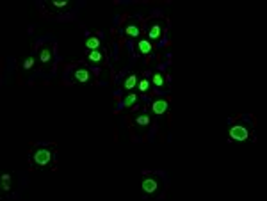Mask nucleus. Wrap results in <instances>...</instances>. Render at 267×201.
I'll list each match as a JSON object with an SVG mask.
<instances>
[{
  "label": "nucleus",
  "mask_w": 267,
  "mask_h": 201,
  "mask_svg": "<svg viewBox=\"0 0 267 201\" xmlns=\"http://www.w3.org/2000/svg\"><path fill=\"white\" fill-rule=\"evenodd\" d=\"M57 148L54 144H36L29 150V167L31 169H54Z\"/></svg>",
  "instance_id": "obj_1"
},
{
  "label": "nucleus",
  "mask_w": 267,
  "mask_h": 201,
  "mask_svg": "<svg viewBox=\"0 0 267 201\" xmlns=\"http://www.w3.org/2000/svg\"><path fill=\"white\" fill-rule=\"evenodd\" d=\"M228 141L230 142H247L255 141V121L249 116L237 119L232 123L228 130Z\"/></svg>",
  "instance_id": "obj_2"
},
{
  "label": "nucleus",
  "mask_w": 267,
  "mask_h": 201,
  "mask_svg": "<svg viewBox=\"0 0 267 201\" xmlns=\"http://www.w3.org/2000/svg\"><path fill=\"white\" fill-rule=\"evenodd\" d=\"M168 27H169V24L166 18H152V20H148L145 25L146 40H150L154 45L164 43L166 34H168Z\"/></svg>",
  "instance_id": "obj_3"
},
{
  "label": "nucleus",
  "mask_w": 267,
  "mask_h": 201,
  "mask_svg": "<svg viewBox=\"0 0 267 201\" xmlns=\"http://www.w3.org/2000/svg\"><path fill=\"white\" fill-rule=\"evenodd\" d=\"M141 190L145 196H161L164 190V178L155 173H145L141 176Z\"/></svg>",
  "instance_id": "obj_4"
},
{
  "label": "nucleus",
  "mask_w": 267,
  "mask_h": 201,
  "mask_svg": "<svg viewBox=\"0 0 267 201\" xmlns=\"http://www.w3.org/2000/svg\"><path fill=\"white\" fill-rule=\"evenodd\" d=\"M70 84H96V75L87 64H75L70 70Z\"/></svg>",
  "instance_id": "obj_5"
},
{
  "label": "nucleus",
  "mask_w": 267,
  "mask_h": 201,
  "mask_svg": "<svg viewBox=\"0 0 267 201\" xmlns=\"http://www.w3.org/2000/svg\"><path fill=\"white\" fill-rule=\"evenodd\" d=\"M123 38L128 40H141L143 32H145V22L141 18H125L119 25Z\"/></svg>",
  "instance_id": "obj_6"
},
{
  "label": "nucleus",
  "mask_w": 267,
  "mask_h": 201,
  "mask_svg": "<svg viewBox=\"0 0 267 201\" xmlns=\"http://www.w3.org/2000/svg\"><path fill=\"white\" fill-rule=\"evenodd\" d=\"M38 61H40L41 68H52V64L55 63V45L45 43L38 50Z\"/></svg>",
  "instance_id": "obj_7"
},
{
  "label": "nucleus",
  "mask_w": 267,
  "mask_h": 201,
  "mask_svg": "<svg viewBox=\"0 0 267 201\" xmlns=\"http://www.w3.org/2000/svg\"><path fill=\"white\" fill-rule=\"evenodd\" d=\"M86 61L93 66H103L109 63V52L107 48H98V50H86L84 52Z\"/></svg>",
  "instance_id": "obj_8"
},
{
  "label": "nucleus",
  "mask_w": 267,
  "mask_h": 201,
  "mask_svg": "<svg viewBox=\"0 0 267 201\" xmlns=\"http://www.w3.org/2000/svg\"><path fill=\"white\" fill-rule=\"evenodd\" d=\"M71 2L70 0H50V2H45V9L52 15H64V13L71 11Z\"/></svg>",
  "instance_id": "obj_9"
},
{
  "label": "nucleus",
  "mask_w": 267,
  "mask_h": 201,
  "mask_svg": "<svg viewBox=\"0 0 267 201\" xmlns=\"http://www.w3.org/2000/svg\"><path fill=\"white\" fill-rule=\"evenodd\" d=\"M136 56H143V57H154L155 56V45L152 43L146 38H141L136 43Z\"/></svg>",
  "instance_id": "obj_10"
},
{
  "label": "nucleus",
  "mask_w": 267,
  "mask_h": 201,
  "mask_svg": "<svg viewBox=\"0 0 267 201\" xmlns=\"http://www.w3.org/2000/svg\"><path fill=\"white\" fill-rule=\"evenodd\" d=\"M150 80H152V86L155 87V89H168L169 84H171V79H169L168 73H164L162 70H157L152 73V77H150Z\"/></svg>",
  "instance_id": "obj_11"
},
{
  "label": "nucleus",
  "mask_w": 267,
  "mask_h": 201,
  "mask_svg": "<svg viewBox=\"0 0 267 201\" xmlns=\"http://www.w3.org/2000/svg\"><path fill=\"white\" fill-rule=\"evenodd\" d=\"M169 111V100L168 98H155L150 103V112L154 116H164Z\"/></svg>",
  "instance_id": "obj_12"
},
{
  "label": "nucleus",
  "mask_w": 267,
  "mask_h": 201,
  "mask_svg": "<svg viewBox=\"0 0 267 201\" xmlns=\"http://www.w3.org/2000/svg\"><path fill=\"white\" fill-rule=\"evenodd\" d=\"M138 102H139V95L138 93H134V91H130L128 95L118 103L116 111H121V109H136V107H138Z\"/></svg>",
  "instance_id": "obj_13"
},
{
  "label": "nucleus",
  "mask_w": 267,
  "mask_h": 201,
  "mask_svg": "<svg viewBox=\"0 0 267 201\" xmlns=\"http://www.w3.org/2000/svg\"><path fill=\"white\" fill-rule=\"evenodd\" d=\"M152 80H150V77H148V73H145V75L139 79V82H138V87L136 89L139 91V95H143V96H148L150 93H152Z\"/></svg>",
  "instance_id": "obj_14"
},
{
  "label": "nucleus",
  "mask_w": 267,
  "mask_h": 201,
  "mask_svg": "<svg viewBox=\"0 0 267 201\" xmlns=\"http://www.w3.org/2000/svg\"><path fill=\"white\" fill-rule=\"evenodd\" d=\"M86 50H98V48H103L102 43V34H93L86 38Z\"/></svg>",
  "instance_id": "obj_15"
},
{
  "label": "nucleus",
  "mask_w": 267,
  "mask_h": 201,
  "mask_svg": "<svg viewBox=\"0 0 267 201\" xmlns=\"http://www.w3.org/2000/svg\"><path fill=\"white\" fill-rule=\"evenodd\" d=\"M152 121H154L152 112H141V114H138L134 118V125L139 126V128H148L152 125Z\"/></svg>",
  "instance_id": "obj_16"
},
{
  "label": "nucleus",
  "mask_w": 267,
  "mask_h": 201,
  "mask_svg": "<svg viewBox=\"0 0 267 201\" xmlns=\"http://www.w3.org/2000/svg\"><path fill=\"white\" fill-rule=\"evenodd\" d=\"M139 79H141V77L138 75V73H130L128 77H126L125 80H123V84H121V89L123 91H134L136 89V87H138V82H139Z\"/></svg>",
  "instance_id": "obj_17"
},
{
  "label": "nucleus",
  "mask_w": 267,
  "mask_h": 201,
  "mask_svg": "<svg viewBox=\"0 0 267 201\" xmlns=\"http://www.w3.org/2000/svg\"><path fill=\"white\" fill-rule=\"evenodd\" d=\"M0 189L4 192H11L13 190V174L11 173H4L0 178Z\"/></svg>",
  "instance_id": "obj_18"
},
{
  "label": "nucleus",
  "mask_w": 267,
  "mask_h": 201,
  "mask_svg": "<svg viewBox=\"0 0 267 201\" xmlns=\"http://www.w3.org/2000/svg\"><path fill=\"white\" fill-rule=\"evenodd\" d=\"M36 61H38V56H34V52H31V54L25 57L24 63H22V70H24V71L32 70V68L36 66Z\"/></svg>",
  "instance_id": "obj_19"
}]
</instances>
